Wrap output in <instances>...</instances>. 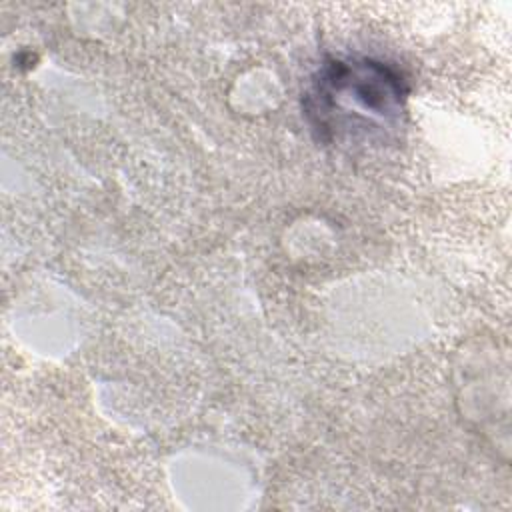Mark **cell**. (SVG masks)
<instances>
[{"instance_id": "obj_1", "label": "cell", "mask_w": 512, "mask_h": 512, "mask_svg": "<svg viewBox=\"0 0 512 512\" xmlns=\"http://www.w3.org/2000/svg\"><path fill=\"white\" fill-rule=\"evenodd\" d=\"M410 86L400 68L372 56H332L310 76L302 114L318 142L386 144L404 126Z\"/></svg>"}]
</instances>
